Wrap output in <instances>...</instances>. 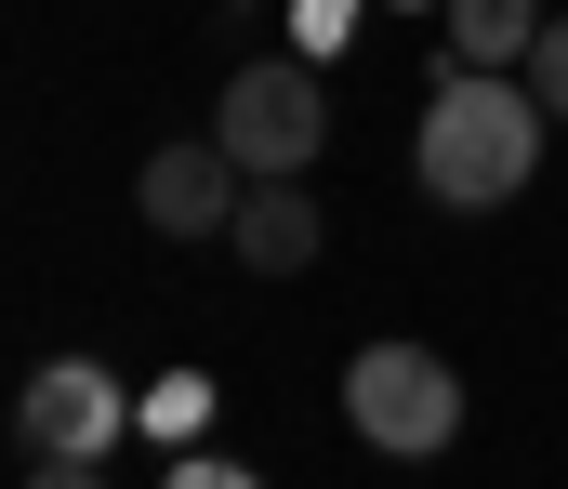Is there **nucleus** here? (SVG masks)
<instances>
[{"mask_svg":"<svg viewBox=\"0 0 568 489\" xmlns=\"http://www.w3.org/2000/svg\"><path fill=\"white\" fill-rule=\"evenodd\" d=\"M542 133H556V106L529 93V67H449L436 106H424L410 172H424V198H449V212H503L542 172Z\"/></svg>","mask_w":568,"mask_h":489,"instance_id":"f257e3e1","label":"nucleus"},{"mask_svg":"<svg viewBox=\"0 0 568 489\" xmlns=\"http://www.w3.org/2000/svg\"><path fill=\"white\" fill-rule=\"evenodd\" d=\"M344 424L384 450V463H436L463 437V370L436 344H357L344 357Z\"/></svg>","mask_w":568,"mask_h":489,"instance_id":"f03ea898","label":"nucleus"},{"mask_svg":"<svg viewBox=\"0 0 568 489\" xmlns=\"http://www.w3.org/2000/svg\"><path fill=\"white\" fill-rule=\"evenodd\" d=\"M212 133L239 146V172H304L317 146H331V93H317V67H304V53H265V67H239V80H225Z\"/></svg>","mask_w":568,"mask_h":489,"instance_id":"7ed1b4c3","label":"nucleus"},{"mask_svg":"<svg viewBox=\"0 0 568 489\" xmlns=\"http://www.w3.org/2000/svg\"><path fill=\"white\" fill-rule=\"evenodd\" d=\"M120 424H133V397L106 384V357H40V370H27V397H13L27 463H106V450H120Z\"/></svg>","mask_w":568,"mask_h":489,"instance_id":"20e7f679","label":"nucleus"},{"mask_svg":"<svg viewBox=\"0 0 568 489\" xmlns=\"http://www.w3.org/2000/svg\"><path fill=\"white\" fill-rule=\"evenodd\" d=\"M239 198H252V172H239V146H225V133L159 146V160L133 172V212L159 225V238H225V225H239Z\"/></svg>","mask_w":568,"mask_h":489,"instance_id":"39448f33","label":"nucleus"},{"mask_svg":"<svg viewBox=\"0 0 568 489\" xmlns=\"http://www.w3.org/2000/svg\"><path fill=\"white\" fill-rule=\"evenodd\" d=\"M225 238H239V265H252V278H304L331 225H317L304 172H252V198H239V225H225Z\"/></svg>","mask_w":568,"mask_h":489,"instance_id":"423d86ee","label":"nucleus"},{"mask_svg":"<svg viewBox=\"0 0 568 489\" xmlns=\"http://www.w3.org/2000/svg\"><path fill=\"white\" fill-rule=\"evenodd\" d=\"M542 27H556L542 0H449V67H529Z\"/></svg>","mask_w":568,"mask_h":489,"instance_id":"0eeeda50","label":"nucleus"},{"mask_svg":"<svg viewBox=\"0 0 568 489\" xmlns=\"http://www.w3.org/2000/svg\"><path fill=\"white\" fill-rule=\"evenodd\" d=\"M133 424L159 437V450H199V437H212V370H159V384L133 397Z\"/></svg>","mask_w":568,"mask_h":489,"instance_id":"6e6552de","label":"nucleus"},{"mask_svg":"<svg viewBox=\"0 0 568 489\" xmlns=\"http://www.w3.org/2000/svg\"><path fill=\"white\" fill-rule=\"evenodd\" d=\"M529 93H542V106H556V120H568V13H556V27H542V40H529Z\"/></svg>","mask_w":568,"mask_h":489,"instance_id":"1a4fd4ad","label":"nucleus"},{"mask_svg":"<svg viewBox=\"0 0 568 489\" xmlns=\"http://www.w3.org/2000/svg\"><path fill=\"white\" fill-rule=\"evenodd\" d=\"M159 489H265V477H252V463H212V450H172Z\"/></svg>","mask_w":568,"mask_h":489,"instance_id":"9d476101","label":"nucleus"},{"mask_svg":"<svg viewBox=\"0 0 568 489\" xmlns=\"http://www.w3.org/2000/svg\"><path fill=\"white\" fill-rule=\"evenodd\" d=\"M344 13H357V0H304V40H331V27H344Z\"/></svg>","mask_w":568,"mask_h":489,"instance_id":"9b49d317","label":"nucleus"},{"mask_svg":"<svg viewBox=\"0 0 568 489\" xmlns=\"http://www.w3.org/2000/svg\"><path fill=\"white\" fill-rule=\"evenodd\" d=\"M27 489H93V477H80V463H27Z\"/></svg>","mask_w":568,"mask_h":489,"instance_id":"f8f14e48","label":"nucleus"}]
</instances>
